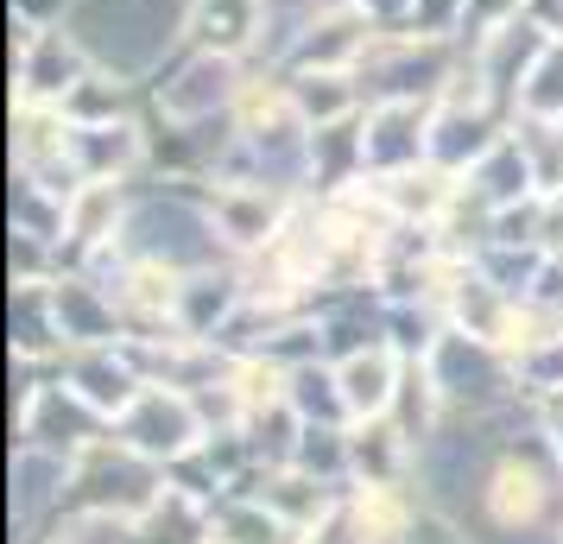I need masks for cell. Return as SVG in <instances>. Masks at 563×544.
<instances>
[{
  "instance_id": "cell-5",
  "label": "cell",
  "mask_w": 563,
  "mask_h": 544,
  "mask_svg": "<svg viewBox=\"0 0 563 544\" xmlns=\"http://www.w3.org/2000/svg\"><path fill=\"white\" fill-rule=\"evenodd\" d=\"M512 121H563V32L538 52L532 77L512 96Z\"/></svg>"
},
{
  "instance_id": "cell-7",
  "label": "cell",
  "mask_w": 563,
  "mask_h": 544,
  "mask_svg": "<svg viewBox=\"0 0 563 544\" xmlns=\"http://www.w3.org/2000/svg\"><path fill=\"white\" fill-rule=\"evenodd\" d=\"M305 7H323V0H305Z\"/></svg>"
},
{
  "instance_id": "cell-3",
  "label": "cell",
  "mask_w": 563,
  "mask_h": 544,
  "mask_svg": "<svg viewBox=\"0 0 563 544\" xmlns=\"http://www.w3.org/2000/svg\"><path fill=\"white\" fill-rule=\"evenodd\" d=\"M431 114L437 102H367L361 108V178L374 171H411L431 158Z\"/></svg>"
},
{
  "instance_id": "cell-2",
  "label": "cell",
  "mask_w": 563,
  "mask_h": 544,
  "mask_svg": "<svg viewBox=\"0 0 563 544\" xmlns=\"http://www.w3.org/2000/svg\"><path fill=\"white\" fill-rule=\"evenodd\" d=\"M96 70V52L82 45L77 32L52 20V26H32L20 20V57H13V82H20V102H45L64 108L77 96V82Z\"/></svg>"
},
{
  "instance_id": "cell-6",
  "label": "cell",
  "mask_w": 563,
  "mask_h": 544,
  "mask_svg": "<svg viewBox=\"0 0 563 544\" xmlns=\"http://www.w3.org/2000/svg\"><path fill=\"white\" fill-rule=\"evenodd\" d=\"M216 215L234 229V241H260V234H273V197L266 190H247V184H229L222 197H216Z\"/></svg>"
},
{
  "instance_id": "cell-1",
  "label": "cell",
  "mask_w": 563,
  "mask_h": 544,
  "mask_svg": "<svg viewBox=\"0 0 563 544\" xmlns=\"http://www.w3.org/2000/svg\"><path fill=\"white\" fill-rule=\"evenodd\" d=\"M247 70H254V64L234 57V52H197V45H184V57L158 77L153 102L178 133L209 127L216 114H234L241 89H247Z\"/></svg>"
},
{
  "instance_id": "cell-4",
  "label": "cell",
  "mask_w": 563,
  "mask_h": 544,
  "mask_svg": "<svg viewBox=\"0 0 563 544\" xmlns=\"http://www.w3.org/2000/svg\"><path fill=\"white\" fill-rule=\"evenodd\" d=\"M260 26H266V0H184V45L197 52H234L254 64Z\"/></svg>"
}]
</instances>
